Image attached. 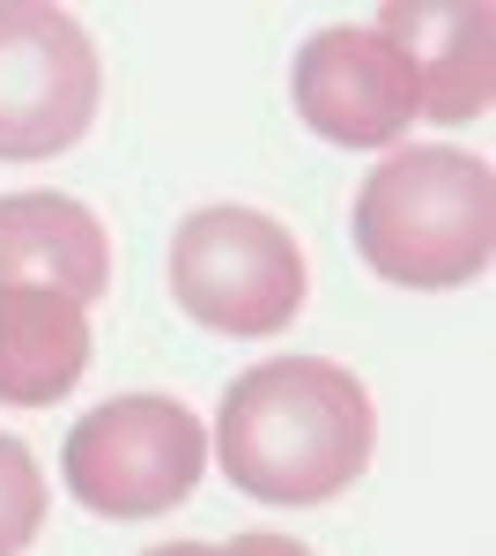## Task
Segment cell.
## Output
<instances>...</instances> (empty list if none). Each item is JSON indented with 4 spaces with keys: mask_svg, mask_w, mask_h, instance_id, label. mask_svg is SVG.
<instances>
[{
    "mask_svg": "<svg viewBox=\"0 0 496 556\" xmlns=\"http://www.w3.org/2000/svg\"><path fill=\"white\" fill-rule=\"evenodd\" d=\"M378 453V408L333 356H267L230 379L207 460L259 505H327Z\"/></svg>",
    "mask_w": 496,
    "mask_h": 556,
    "instance_id": "1",
    "label": "cell"
},
{
    "mask_svg": "<svg viewBox=\"0 0 496 556\" xmlns=\"http://www.w3.org/2000/svg\"><path fill=\"white\" fill-rule=\"evenodd\" d=\"M356 253L400 290H467L496 260V172L474 149L415 141L356 186Z\"/></svg>",
    "mask_w": 496,
    "mask_h": 556,
    "instance_id": "2",
    "label": "cell"
},
{
    "mask_svg": "<svg viewBox=\"0 0 496 556\" xmlns=\"http://www.w3.org/2000/svg\"><path fill=\"white\" fill-rule=\"evenodd\" d=\"M304 282L311 275H304V245L290 238V223L245 201L193 208L170 238V298L207 334H230V342L282 334L304 312Z\"/></svg>",
    "mask_w": 496,
    "mask_h": 556,
    "instance_id": "3",
    "label": "cell"
},
{
    "mask_svg": "<svg viewBox=\"0 0 496 556\" xmlns=\"http://www.w3.org/2000/svg\"><path fill=\"white\" fill-rule=\"evenodd\" d=\"M60 475H67L75 505L97 519L178 513L207 475V430L170 393H119V401H97L67 430Z\"/></svg>",
    "mask_w": 496,
    "mask_h": 556,
    "instance_id": "4",
    "label": "cell"
},
{
    "mask_svg": "<svg viewBox=\"0 0 496 556\" xmlns=\"http://www.w3.org/2000/svg\"><path fill=\"white\" fill-rule=\"evenodd\" d=\"M104 67L67 8L0 0V164L67 156L97 127Z\"/></svg>",
    "mask_w": 496,
    "mask_h": 556,
    "instance_id": "5",
    "label": "cell"
},
{
    "mask_svg": "<svg viewBox=\"0 0 496 556\" xmlns=\"http://www.w3.org/2000/svg\"><path fill=\"white\" fill-rule=\"evenodd\" d=\"M290 97L296 119L333 149H400L415 127V89L371 23H333L296 45Z\"/></svg>",
    "mask_w": 496,
    "mask_h": 556,
    "instance_id": "6",
    "label": "cell"
},
{
    "mask_svg": "<svg viewBox=\"0 0 496 556\" xmlns=\"http://www.w3.org/2000/svg\"><path fill=\"white\" fill-rule=\"evenodd\" d=\"M415 89V119L474 127L496 104V8L482 0H393L371 23Z\"/></svg>",
    "mask_w": 496,
    "mask_h": 556,
    "instance_id": "7",
    "label": "cell"
},
{
    "mask_svg": "<svg viewBox=\"0 0 496 556\" xmlns=\"http://www.w3.org/2000/svg\"><path fill=\"white\" fill-rule=\"evenodd\" d=\"M0 290H60L97 304L112 290V238L75 193H0Z\"/></svg>",
    "mask_w": 496,
    "mask_h": 556,
    "instance_id": "8",
    "label": "cell"
},
{
    "mask_svg": "<svg viewBox=\"0 0 496 556\" xmlns=\"http://www.w3.org/2000/svg\"><path fill=\"white\" fill-rule=\"evenodd\" d=\"M97 334L89 304L60 290H0V401L8 408H52L82 386Z\"/></svg>",
    "mask_w": 496,
    "mask_h": 556,
    "instance_id": "9",
    "label": "cell"
},
{
    "mask_svg": "<svg viewBox=\"0 0 496 556\" xmlns=\"http://www.w3.org/2000/svg\"><path fill=\"white\" fill-rule=\"evenodd\" d=\"M44 527V475L23 438L0 430V556H23Z\"/></svg>",
    "mask_w": 496,
    "mask_h": 556,
    "instance_id": "10",
    "label": "cell"
},
{
    "mask_svg": "<svg viewBox=\"0 0 496 556\" xmlns=\"http://www.w3.org/2000/svg\"><path fill=\"white\" fill-rule=\"evenodd\" d=\"M222 556H311L296 534H267V527H252V534H230V542H215Z\"/></svg>",
    "mask_w": 496,
    "mask_h": 556,
    "instance_id": "11",
    "label": "cell"
},
{
    "mask_svg": "<svg viewBox=\"0 0 496 556\" xmlns=\"http://www.w3.org/2000/svg\"><path fill=\"white\" fill-rule=\"evenodd\" d=\"M149 556H222V549H215V542H156Z\"/></svg>",
    "mask_w": 496,
    "mask_h": 556,
    "instance_id": "12",
    "label": "cell"
}]
</instances>
